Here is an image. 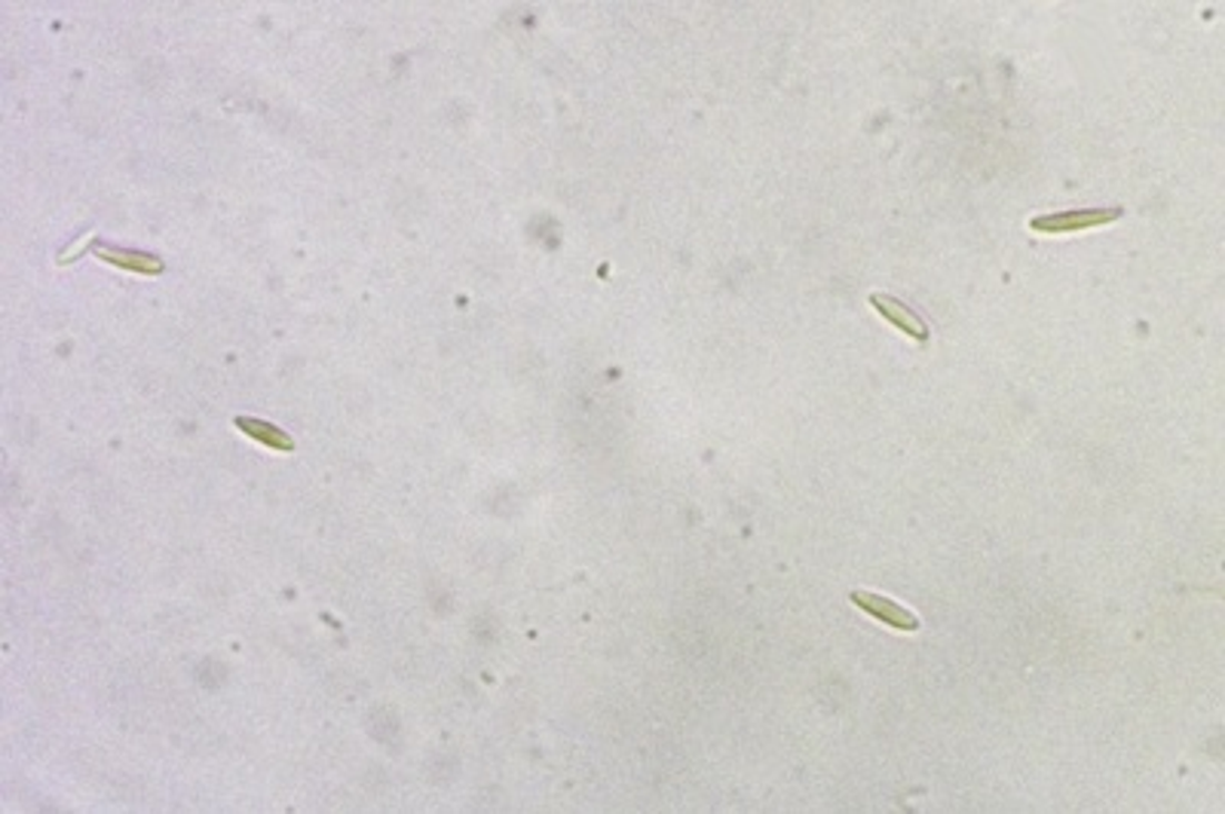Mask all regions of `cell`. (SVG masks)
Returning <instances> with one entry per match:
<instances>
[{"label": "cell", "mask_w": 1225, "mask_h": 814, "mask_svg": "<svg viewBox=\"0 0 1225 814\" xmlns=\"http://www.w3.org/2000/svg\"><path fill=\"white\" fill-rule=\"evenodd\" d=\"M849 600H852L858 609H865V613H870L873 618H879V622H886L889 628L907 631V634L919 631V616L910 613L907 606L895 604L891 597H882V594H873V592H852L849 594Z\"/></svg>", "instance_id": "2"}, {"label": "cell", "mask_w": 1225, "mask_h": 814, "mask_svg": "<svg viewBox=\"0 0 1225 814\" xmlns=\"http://www.w3.org/2000/svg\"><path fill=\"white\" fill-rule=\"evenodd\" d=\"M870 307L877 309L882 319H889L898 331L907 334V337H913V340H919V344H926V340H929V325L922 321L919 312H913V309L907 307L903 300H898V297L873 291V295H870Z\"/></svg>", "instance_id": "3"}, {"label": "cell", "mask_w": 1225, "mask_h": 814, "mask_svg": "<svg viewBox=\"0 0 1225 814\" xmlns=\"http://www.w3.org/2000/svg\"><path fill=\"white\" fill-rule=\"evenodd\" d=\"M1125 215L1122 206H1103V209H1069V211H1048V215H1036L1029 221V230H1036L1041 236H1064L1076 234V230H1090V227H1103V224L1118 221Z\"/></svg>", "instance_id": "1"}]
</instances>
